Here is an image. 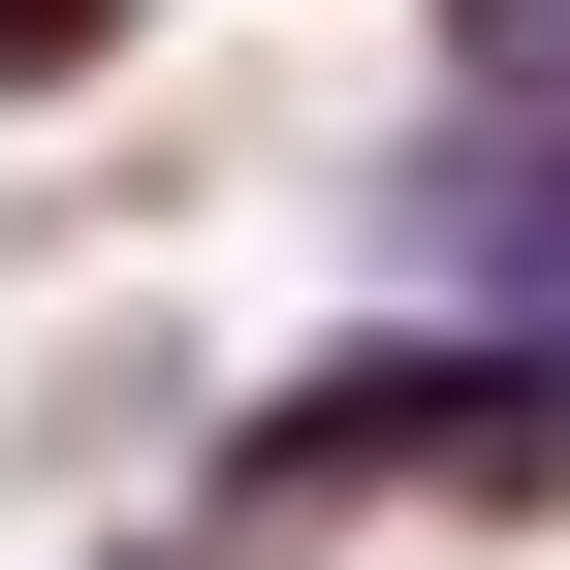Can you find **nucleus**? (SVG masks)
Wrapping results in <instances>:
<instances>
[{"label":"nucleus","mask_w":570,"mask_h":570,"mask_svg":"<svg viewBox=\"0 0 570 570\" xmlns=\"http://www.w3.org/2000/svg\"><path fill=\"white\" fill-rule=\"evenodd\" d=\"M412 475L539 508L570 475V348H317V381L223 444V539H348V508H412Z\"/></svg>","instance_id":"f257e3e1"},{"label":"nucleus","mask_w":570,"mask_h":570,"mask_svg":"<svg viewBox=\"0 0 570 570\" xmlns=\"http://www.w3.org/2000/svg\"><path fill=\"white\" fill-rule=\"evenodd\" d=\"M127 63V0H0V96H96Z\"/></svg>","instance_id":"f03ea898"}]
</instances>
